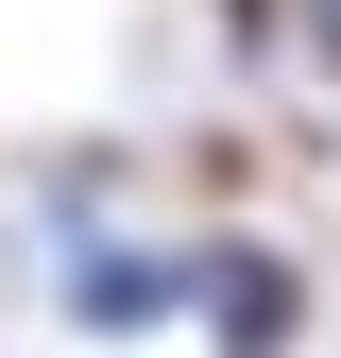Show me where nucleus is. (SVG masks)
<instances>
[{"instance_id": "20e7f679", "label": "nucleus", "mask_w": 341, "mask_h": 358, "mask_svg": "<svg viewBox=\"0 0 341 358\" xmlns=\"http://www.w3.org/2000/svg\"><path fill=\"white\" fill-rule=\"evenodd\" d=\"M222 17H256V34H273V0H222Z\"/></svg>"}, {"instance_id": "f257e3e1", "label": "nucleus", "mask_w": 341, "mask_h": 358, "mask_svg": "<svg viewBox=\"0 0 341 358\" xmlns=\"http://www.w3.org/2000/svg\"><path fill=\"white\" fill-rule=\"evenodd\" d=\"M188 307H205V341H222V358H290L307 273H290V256H256V239H205V256H188Z\"/></svg>"}, {"instance_id": "7ed1b4c3", "label": "nucleus", "mask_w": 341, "mask_h": 358, "mask_svg": "<svg viewBox=\"0 0 341 358\" xmlns=\"http://www.w3.org/2000/svg\"><path fill=\"white\" fill-rule=\"evenodd\" d=\"M290 34L324 52V85H341V0H290Z\"/></svg>"}, {"instance_id": "f03ea898", "label": "nucleus", "mask_w": 341, "mask_h": 358, "mask_svg": "<svg viewBox=\"0 0 341 358\" xmlns=\"http://www.w3.org/2000/svg\"><path fill=\"white\" fill-rule=\"evenodd\" d=\"M68 324H85V341H154V324H188V256L85 239V256H68Z\"/></svg>"}]
</instances>
